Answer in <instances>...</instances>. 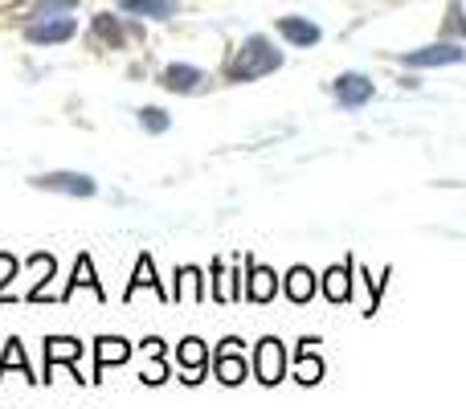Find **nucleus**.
Segmentation results:
<instances>
[{
  "instance_id": "1",
  "label": "nucleus",
  "mask_w": 466,
  "mask_h": 409,
  "mask_svg": "<svg viewBox=\"0 0 466 409\" xmlns=\"http://www.w3.org/2000/svg\"><path fill=\"white\" fill-rule=\"evenodd\" d=\"M282 66V49L270 46V37H262V33H254V37L241 41L238 57L229 62V82H258L266 78V74H274Z\"/></svg>"
},
{
  "instance_id": "2",
  "label": "nucleus",
  "mask_w": 466,
  "mask_h": 409,
  "mask_svg": "<svg viewBox=\"0 0 466 409\" xmlns=\"http://www.w3.org/2000/svg\"><path fill=\"white\" fill-rule=\"evenodd\" d=\"M254 377L262 381V385H279V381L287 377V344H282L279 336L258 340V348H254Z\"/></svg>"
},
{
  "instance_id": "3",
  "label": "nucleus",
  "mask_w": 466,
  "mask_h": 409,
  "mask_svg": "<svg viewBox=\"0 0 466 409\" xmlns=\"http://www.w3.org/2000/svg\"><path fill=\"white\" fill-rule=\"evenodd\" d=\"M466 62V49L459 41H434V46L426 49H410V54H401V66H410V70H434V66H459Z\"/></svg>"
},
{
  "instance_id": "4",
  "label": "nucleus",
  "mask_w": 466,
  "mask_h": 409,
  "mask_svg": "<svg viewBox=\"0 0 466 409\" xmlns=\"http://www.w3.org/2000/svg\"><path fill=\"white\" fill-rule=\"evenodd\" d=\"M213 373H218L221 385H241V381L249 377V361H246V353H241V340L238 336L221 340L218 356H213Z\"/></svg>"
},
{
  "instance_id": "5",
  "label": "nucleus",
  "mask_w": 466,
  "mask_h": 409,
  "mask_svg": "<svg viewBox=\"0 0 466 409\" xmlns=\"http://www.w3.org/2000/svg\"><path fill=\"white\" fill-rule=\"evenodd\" d=\"M331 95H336V103L344 107V111H356V107H369L372 103L377 87H372L369 74H339V78L331 82Z\"/></svg>"
},
{
  "instance_id": "6",
  "label": "nucleus",
  "mask_w": 466,
  "mask_h": 409,
  "mask_svg": "<svg viewBox=\"0 0 466 409\" xmlns=\"http://www.w3.org/2000/svg\"><path fill=\"white\" fill-rule=\"evenodd\" d=\"M33 189H46V193H66V197H95L98 185L86 172H41L33 177Z\"/></svg>"
},
{
  "instance_id": "7",
  "label": "nucleus",
  "mask_w": 466,
  "mask_h": 409,
  "mask_svg": "<svg viewBox=\"0 0 466 409\" xmlns=\"http://www.w3.org/2000/svg\"><path fill=\"white\" fill-rule=\"evenodd\" d=\"M78 33V21L74 16H49V21H25V41L33 46H62Z\"/></svg>"
},
{
  "instance_id": "8",
  "label": "nucleus",
  "mask_w": 466,
  "mask_h": 409,
  "mask_svg": "<svg viewBox=\"0 0 466 409\" xmlns=\"http://www.w3.org/2000/svg\"><path fill=\"white\" fill-rule=\"evenodd\" d=\"M177 361H180V369H185V377H180V381H188V385H201V381L209 377V369H213V361L205 356V344L197 336L180 340V344H177Z\"/></svg>"
},
{
  "instance_id": "9",
  "label": "nucleus",
  "mask_w": 466,
  "mask_h": 409,
  "mask_svg": "<svg viewBox=\"0 0 466 409\" xmlns=\"http://www.w3.org/2000/svg\"><path fill=\"white\" fill-rule=\"evenodd\" d=\"M279 274L270 271V266H258L246 258V299L249 303H270L274 295H279Z\"/></svg>"
},
{
  "instance_id": "10",
  "label": "nucleus",
  "mask_w": 466,
  "mask_h": 409,
  "mask_svg": "<svg viewBox=\"0 0 466 409\" xmlns=\"http://www.w3.org/2000/svg\"><path fill=\"white\" fill-rule=\"evenodd\" d=\"M160 87L172 90V95H197V90L205 87V70H197V66H185V62H172V66H164Z\"/></svg>"
},
{
  "instance_id": "11",
  "label": "nucleus",
  "mask_w": 466,
  "mask_h": 409,
  "mask_svg": "<svg viewBox=\"0 0 466 409\" xmlns=\"http://www.w3.org/2000/svg\"><path fill=\"white\" fill-rule=\"evenodd\" d=\"M86 344L74 336H49L46 340V377L41 381H54V364H78Z\"/></svg>"
},
{
  "instance_id": "12",
  "label": "nucleus",
  "mask_w": 466,
  "mask_h": 409,
  "mask_svg": "<svg viewBox=\"0 0 466 409\" xmlns=\"http://www.w3.org/2000/svg\"><path fill=\"white\" fill-rule=\"evenodd\" d=\"M131 361V344L123 336H98L95 340V377L90 381H103V373L111 369V364H123Z\"/></svg>"
},
{
  "instance_id": "13",
  "label": "nucleus",
  "mask_w": 466,
  "mask_h": 409,
  "mask_svg": "<svg viewBox=\"0 0 466 409\" xmlns=\"http://www.w3.org/2000/svg\"><path fill=\"white\" fill-rule=\"evenodd\" d=\"M274 29L282 33V41H290V46L307 49V46H319L323 41V29L315 21H307V16H279V25Z\"/></svg>"
},
{
  "instance_id": "14",
  "label": "nucleus",
  "mask_w": 466,
  "mask_h": 409,
  "mask_svg": "<svg viewBox=\"0 0 466 409\" xmlns=\"http://www.w3.org/2000/svg\"><path fill=\"white\" fill-rule=\"evenodd\" d=\"M144 287H152V295L156 299H164L168 303V291L160 287V279H156V262H152V254H139V262H136V274H131V282H127V291H123V299H136Z\"/></svg>"
},
{
  "instance_id": "15",
  "label": "nucleus",
  "mask_w": 466,
  "mask_h": 409,
  "mask_svg": "<svg viewBox=\"0 0 466 409\" xmlns=\"http://www.w3.org/2000/svg\"><path fill=\"white\" fill-rule=\"evenodd\" d=\"M352 271H356L352 262L323 271L319 291H323V299H328V303H348V299H352Z\"/></svg>"
},
{
  "instance_id": "16",
  "label": "nucleus",
  "mask_w": 466,
  "mask_h": 409,
  "mask_svg": "<svg viewBox=\"0 0 466 409\" xmlns=\"http://www.w3.org/2000/svg\"><path fill=\"white\" fill-rule=\"evenodd\" d=\"M315 287H319V279H315L307 266H290V271L282 274V291H287V299H290V303H299V307L311 303Z\"/></svg>"
},
{
  "instance_id": "17",
  "label": "nucleus",
  "mask_w": 466,
  "mask_h": 409,
  "mask_svg": "<svg viewBox=\"0 0 466 409\" xmlns=\"http://www.w3.org/2000/svg\"><path fill=\"white\" fill-rule=\"evenodd\" d=\"M315 344H319V340H299V361H295V381L299 385H319L323 381V361L319 356H315Z\"/></svg>"
},
{
  "instance_id": "18",
  "label": "nucleus",
  "mask_w": 466,
  "mask_h": 409,
  "mask_svg": "<svg viewBox=\"0 0 466 409\" xmlns=\"http://www.w3.org/2000/svg\"><path fill=\"white\" fill-rule=\"evenodd\" d=\"M123 13L131 16H147V21H168V16H177V0H119Z\"/></svg>"
},
{
  "instance_id": "19",
  "label": "nucleus",
  "mask_w": 466,
  "mask_h": 409,
  "mask_svg": "<svg viewBox=\"0 0 466 409\" xmlns=\"http://www.w3.org/2000/svg\"><path fill=\"white\" fill-rule=\"evenodd\" d=\"M201 271H197V266H180L177 271V291H172V299H177V303H185V299H193V303H201V299H209V291L201 287Z\"/></svg>"
},
{
  "instance_id": "20",
  "label": "nucleus",
  "mask_w": 466,
  "mask_h": 409,
  "mask_svg": "<svg viewBox=\"0 0 466 409\" xmlns=\"http://www.w3.org/2000/svg\"><path fill=\"white\" fill-rule=\"evenodd\" d=\"M90 29H95V37H103L111 49H119L123 41L131 37V29H127V25H123L119 16H111V13H98L95 21H90Z\"/></svg>"
},
{
  "instance_id": "21",
  "label": "nucleus",
  "mask_w": 466,
  "mask_h": 409,
  "mask_svg": "<svg viewBox=\"0 0 466 409\" xmlns=\"http://www.w3.org/2000/svg\"><path fill=\"white\" fill-rule=\"evenodd\" d=\"M78 287H90V291H95V299H103V287H98V279H95V262H90L86 254H78V262H74V279H70V287H66L57 299L66 303V299H70Z\"/></svg>"
},
{
  "instance_id": "22",
  "label": "nucleus",
  "mask_w": 466,
  "mask_h": 409,
  "mask_svg": "<svg viewBox=\"0 0 466 409\" xmlns=\"http://www.w3.org/2000/svg\"><path fill=\"white\" fill-rule=\"evenodd\" d=\"M13 369H21V377H29V381H41V377H33L29 356H25L21 340H8V344H5V356H0V381H5Z\"/></svg>"
},
{
  "instance_id": "23",
  "label": "nucleus",
  "mask_w": 466,
  "mask_h": 409,
  "mask_svg": "<svg viewBox=\"0 0 466 409\" xmlns=\"http://www.w3.org/2000/svg\"><path fill=\"white\" fill-rule=\"evenodd\" d=\"M442 37H446V41H454V37L466 41V8H462V0H451V8H446V16H442Z\"/></svg>"
},
{
  "instance_id": "24",
  "label": "nucleus",
  "mask_w": 466,
  "mask_h": 409,
  "mask_svg": "<svg viewBox=\"0 0 466 409\" xmlns=\"http://www.w3.org/2000/svg\"><path fill=\"white\" fill-rule=\"evenodd\" d=\"M78 8V0H37L29 8V21H49V16H70Z\"/></svg>"
},
{
  "instance_id": "25",
  "label": "nucleus",
  "mask_w": 466,
  "mask_h": 409,
  "mask_svg": "<svg viewBox=\"0 0 466 409\" xmlns=\"http://www.w3.org/2000/svg\"><path fill=\"white\" fill-rule=\"evenodd\" d=\"M139 128L152 131V136H164V131L172 128V119H168V111H160V107H144V111H139Z\"/></svg>"
},
{
  "instance_id": "26",
  "label": "nucleus",
  "mask_w": 466,
  "mask_h": 409,
  "mask_svg": "<svg viewBox=\"0 0 466 409\" xmlns=\"http://www.w3.org/2000/svg\"><path fill=\"white\" fill-rule=\"evenodd\" d=\"M209 274H213V279H209V299H229V295H226V279H229V274H226V262H213Z\"/></svg>"
},
{
  "instance_id": "27",
  "label": "nucleus",
  "mask_w": 466,
  "mask_h": 409,
  "mask_svg": "<svg viewBox=\"0 0 466 409\" xmlns=\"http://www.w3.org/2000/svg\"><path fill=\"white\" fill-rule=\"evenodd\" d=\"M16 271H21V262H16L13 254H0V303L8 299V279H13Z\"/></svg>"
},
{
  "instance_id": "28",
  "label": "nucleus",
  "mask_w": 466,
  "mask_h": 409,
  "mask_svg": "<svg viewBox=\"0 0 466 409\" xmlns=\"http://www.w3.org/2000/svg\"><path fill=\"white\" fill-rule=\"evenodd\" d=\"M139 381H144V385H164V381H168V369H164L160 356H152V364L139 373Z\"/></svg>"
},
{
  "instance_id": "29",
  "label": "nucleus",
  "mask_w": 466,
  "mask_h": 409,
  "mask_svg": "<svg viewBox=\"0 0 466 409\" xmlns=\"http://www.w3.org/2000/svg\"><path fill=\"white\" fill-rule=\"evenodd\" d=\"M144 353H147V356H160V340L147 336V340H144Z\"/></svg>"
}]
</instances>
